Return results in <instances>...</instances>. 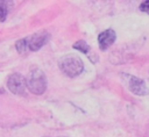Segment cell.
Listing matches in <instances>:
<instances>
[{
	"instance_id": "6da1fadb",
	"label": "cell",
	"mask_w": 149,
	"mask_h": 137,
	"mask_svg": "<svg viewBox=\"0 0 149 137\" xmlns=\"http://www.w3.org/2000/svg\"><path fill=\"white\" fill-rule=\"evenodd\" d=\"M58 66L61 71L69 78H76L84 71V63L76 55H66L62 57Z\"/></svg>"
},
{
	"instance_id": "7a4b0ae2",
	"label": "cell",
	"mask_w": 149,
	"mask_h": 137,
	"mask_svg": "<svg viewBox=\"0 0 149 137\" xmlns=\"http://www.w3.org/2000/svg\"><path fill=\"white\" fill-rule=\"evenodd\" d=\"M26 85L31 93L37 95L43 94L47 89V77L44 72L38 67H33L26 78Z\"/></svg>"
},
{
	"instance_id": "3957f363",
	"label": "cell",
	"mask_w": 149,
	"mask_h": 137,
	"mask_svg": "<svg viewBox=\"0 0 149 137\" xmlns=\"http://www.w3.org/2000/svg\"><path fill=\"white\" fill-rule=\"evenodd\" d=\"M121 77L123 78V81L126 82V86L128 87V89L132 93H134L135 95L143 96V95H147L149 93L148 87L142 79L134 77L132 74H125V73L121 74Z\"/></svg>"
},
{
	"instance_id": "277c9868",
	"label": "cell",
	"mask_w": 149,
	"mask_h": 137,
	"mask_svg": "<svg viewBox=\"0 0 149 137\" xmlns=\"http://www.w3.org/2000/svg\"><path fill=\"white\" fill-rule=\"evenodd\" d=\"M7 87L8 89L16 95H24L27 85H26V78L20 73H13L8 77L7 80Z\"/></svg>"
},
{
	"instance_id": "5b68a950",
	"label": "cell",
	"mask_w": 149,
	"mask_h": 137,
	"mask_svg": "<svg viewBox=\"0 0 149 137\" xmlns=\"http://www.w3.org/2000/svg\"><path fill=\"white\" fill-rule=\"evenodd\" d=\"M49 39V35L45 31H37L28 37H26L27 49L30 51H37L40 50Z\"/></svg>"
},
{
	"instance_id": "8992f818",
	"label": "cell",
	"mask_w": 149,
	"mask_h": 137,
	"mask_svg": "<svg viewBox=\"0 0 149 137\" xmlns=\"http://www.w3.org/2000/svg\"><path fill=\"white\" fill-rule=\"evenodd\" d=\"M116 38V35H115V31L113 29H107V30H104L102 33L99 34L98 36V44H99V48L105 51L107 50L115 41Z\"/></svg>"
},
{
	"instance_id": "52a82bcc",
	"label": "cell",
	"mask_w": 149,
	"mask_h": 137,
	"mask_svg": "<svg viewBox=\"0 0 149 137\" xmlns=\"http://www.w3.org/2000/svg\"><path fill=\"white\" fill-rule=\"evenodd\" d=\"M73 49L79 50V51H81L83 53H87V52L91 50L90 45H88L85 41H78V42H76V43L73 44Z\"/></svg>"
},
{
	"instance_id": "ba28073f",
	"label": "cell",
	"mask_w": 149,
	"mask_h": 137,
	"mask_svg": "<svg viewBox=\"0 0 149 137\" xmlns=\"http://www.w3.org/2000/svg\"><path fill=\"white\" fill-rule=\"evenodd\" d=\"M8 14V2L0 0V21H5Z\"/></svg>"
},
{
	"instance_id": "9c48e42d",
	"label": "cell",
	"mask_w": 149,
	"mask_h": 137,
	"mask_svg": "<svg viewBox=\"0 0 149 137\" xmlns=\"http://www.w3.org/2000/svg\"><path fill=\"white\" fill-rule=\"evenodd\" d=\"M15 48L19 51V53H24L27 50V43H26V38H21L15 43Z\"/></svg>"
},
{
	"instance_id": "30bf717a",
	"label": "cell",
	"mask_w": 149,
	"mask_h": 137,
	"mask_svg": "<svg viewBox=\"0 0 149 137\" xmlns=\"http://www.w3.org/2000/svg\"><path fill=\"white\" fill-rule=\"evenodd\" d=\"M140 9H141L142 12H144V13L149 14V0H148V1H144V2H142V3L140 5Z\"/></svg>"
}]
</instances>
